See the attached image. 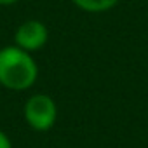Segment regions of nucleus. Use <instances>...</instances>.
<instances>
[{
	"label": "nucleus",
	"instance_id": "f257e3e1",
	"mask_svg": "<svg viewBox=\"0 0 148 148\" xmlns=\"http://www.w3.org/2000/svg\"><path fill=\"white\" fill-rule=\"evenodd\" d=\"M38 77V66L33 56L18 45L0 49V86L11 91L30 89Z\"/></svg>",
	"mask_w": 148,
	"mask_h": 148
},
{
	"label": "nucleus",
	"instance_id": "423d86ee",
	"mask_svg": "<svg viewBox=\"0 0 148 148\" xmlns=\"http://www.w3.org/2000/svg\"><path fill=\"white\" fill-rule=\"evenodd\" d=\"M16 2H18V0H0V5H12Z\"/></svg>",
	"mask_w": 148,
	"mask_h": 148
},
{
	"label": "nucleus",
	"instance_id": "f03ea898",
	"mask_svg": "<svg viewBox=\"0 0 148 148\" xmlns=\"http://www.w3.org/2000/svg\"><path fill=\"white\" fill-rule=\"evenodd\" d=\"M25 120L26 124L38 132L52 129L58 119V106L54 99L47 94H33L25 103Z\"/></svg>",
	"mask_w": 148,
	"mask_h": 148
},
{
	"label": "nucleus",
	"instance_id": "20e7f679",
	"mask_svg": "<svg viewBox=\"0 0 148 148\" xmlns=\"http://www.w3.org/2000/svg\"><path fill=\"white\" fill-rule=\"evenodd\" d=\"M71 2L86 12H105L115 7L120 0H71Z\"/></svg>",
	"mask_w": 148,
	"mask_h": 148
},
{
	"label": "nucleus",
	"instance_id": "39448f33",
	"mask_svg": "<svg viewBox=\"0 0 148 148\" xmlns=\"http://www.w3.org/2000/svg\"><path fill=\"white\" fill-rule=\"evenodd\" d=\"M0 148H12V143L4 131H0Z\"/></svg>",
	"mask_w": 148,
	"mask_h": 148
},
{
	"label": "nucleus",
	"instance_id": "7ed1b4c3",
	"mask_svg": "<svg viewBox=\"0 0 148 148\" xmlns=\"http://www.w3.org/2000/svg\"><path fill=\"white\" fill-rule=\"evenodd\" d=\"M47 38H49L47 26L37 19H28V21L21 23L14 33L16 45L26 52H33V51L42 49L47 44Z\"/></svg>",
	"mask_w": 148,
	"mask_h": 148
}]
</instances>
